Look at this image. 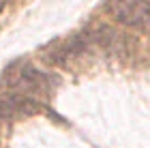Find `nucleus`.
Wrapping results in <instances>:
<instances>
[{"label":"nucleus","instance_id":"nucleus-1","mask_svg":"<svg viewBox=\"0 0 150 148\" xmlns=\"http://www.w3.org/2000/svg\"><path fill=\"white\" fill-rule=\"evenodd\" d=\"M4 84L11 88V92L37 99V97H45L50 92H54L58 79L50 73H43L32 64L17 62L4 73Z\"/></svg>","mask_w":150,"mask_h":148},{"label":"nucleus","instance_id":"nucleus-2","mask_svg":"<svg viewBox=\"0 0 150 148\" xmlns=\"http://www.w3.org/2000/svg\"><path fill=\"white\" fill-rule=\"evenodd\" d=\"M112 13L120 24L150 32V2L148 0H118Z\"/></svg>","mask_w":150,"mask_h":148},{"label":"nucleus","instance_id":"nucleus-3","mask_svg":"<svg viewBox=\"0 0 150 148\" xmlns=\"http://www.w3.org/2000/svg\"><path fill=\"white\" fill-rule=\"evenodd\" d=\"M41 110L39 101L17 95V92H0V118H22Z\"/></svg>","mask_w":150,"mask_h":148},{"label":"nucleus","instance_id":"nucleus-4","mask_svg":"<svg viewBox=\"0 0 150 148\" xmlns=\"http://www.w3.org/2000/svg\"><path fill=\"white\" fill-rule=\"evenodd\" d=\"M4 2H6V0H0V9H2V6H4Z\"/></svg>","mask_w":150,"mask_h":148}]
</instances>
